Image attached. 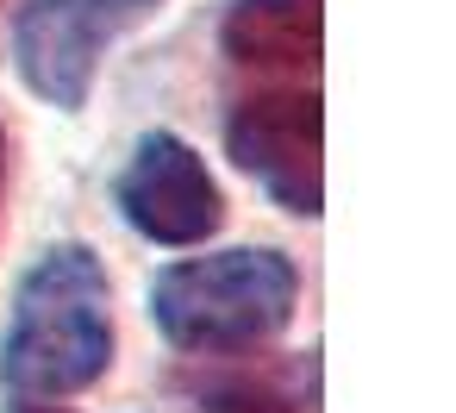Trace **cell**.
I'll return each instance as SVG.
<instances>
[{
  "mask_svg": "<svg viewBox=\"0 0 456 413\" xmlns=\"http://www.w3.org/2000/svg\"><path fill=\"white\" fill-rule=\"evenodd\" d=\"M113 363V288L88 244H57L20 282L0 382L26 401H69L94 388Z\"/></svg>",
  "mask_w": 456,
  "mask_h": 413,
  "instance_id": "cell-1",
  "label": "cell"
},
{
  "mask_svg": "<svg viewBox=\"0 0 456 413\" xmlns=\"http://www.w3.org/2000/svg\"><path fill=\"white\" fill-rule=\"evenodd\" d=\"M300 301V276L281 251L238 244L213 257H188L157 269L151 282V319L175 351H256L269 344Z\"/></svg>",
  "mask_w": 456,
  "mask_h": 413,
  "instance_id": "cell-2",
  "label": "cell"
},
{
  "mask_svg": "<svg viewBox=\"0 0 456 413\" xmlns=\"http://www.w3.org/2000/svg\"><path fill=\"white\" fill-rule=\"evenodd\" d=\"M157 7L163 0H26L13 20V63L38 101L82 113L101 57Z\"/></svg>",
  "mask_w": 456,
  "mask_h": 413,
  "instance_id": "cell-3",
  "label": "cell"
},
{
  "mask_svg": "<svg viewBox=\"0 0 456 413\" xmlns=\"http://www.w3.org/2000/svg\"><path fill=\"white\" fill-rule=\"evenodd\" d=\"M225 151L244 176L269 188L275 207L319 219L325 182H319V88L313 82H275L232 107Z\"/></svg>",
  "mask_w": 456,
  "mask_h": 413,
  "instance_id": "cell-4",
  "label": "cell"
},
{
  "mask_svg": "<svg viewBox=\"0 0 456 413\" xmlns=\"http://www.w3.org/2000/svg\"><path fill=\"white\" fill-rule=\"evenodd\" d=\"M119 213L138 238L151 244H207L225 219V201H219V182L207 169V157L175 138V132H144L132 163L119 169Z\"/></svg>",
  "mask_w": 456,
  "mask_h": 413,
  "instance_id": "cell-5",
  "label": "cell"
},
{
  "mask_svg": "<svg viewBox=\"0 0 456 413\" xmlns=\"http://www.w3.org/2000/svg\"><path fill=\"white\" fill-rule=\"evenodd\" d=\"M219 51L250 76L313 82V70H319V0H238L219 26Z\"/></svg>",
  "mask_w": 456,
  "mask_h": 413,
  "instance_id": "cell-6",
  "label": "cell"
},
{
  "mask_svg": "<svg viewBox=\"0 0 456 413\" xmlns=\"http://www.w3.org/2000/svg\"><path fill=\"white\" fill-rule=\"evenodd\" d=\"M0 188H7V132H0Z\"/></svg>",
  "mask_w": 456,
  "mask_h": 413,
  "instance_id": "cell-7",
  "label": "cell"
},
{
  "mask_svg": "<svg viewBox=\"0 0 456 413\" xmlns=\"http://www.w3.org/2000/svg\"><path fill=\"white\" fill-rule=\"evenodd\" d=\"M20 413H69V407H38V401H32V407H20Z\"/></svg>",
  "mask_w": 456,
  "mask_h": 413,
  "instance_id": "cell-8",
  "label": "cell"
}]
</instances>
